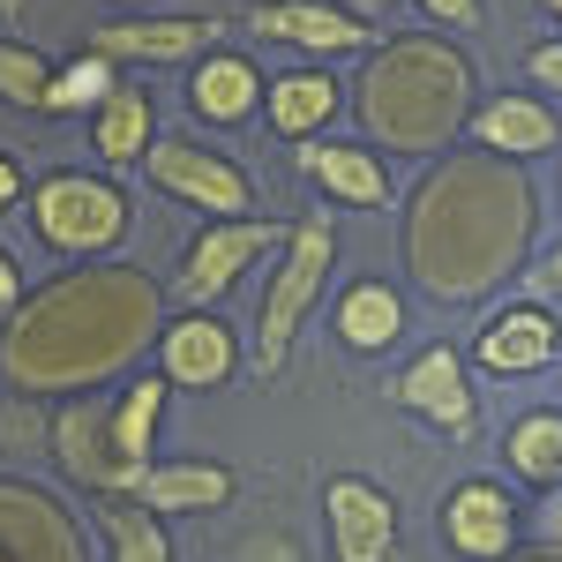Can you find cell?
I'll list each match as a JSON object with an SVG mask.
<instances>
[{"label":"cell","mask_w":562,"mask_h":562,"mask_svg":"<svg viewBox=\"0 0 562 562\" xmlns=\"http://www.w3.org/2000/svg\"><path fill=\"white\" fill-rule=\"evenodd\" d=\"M532 233H540V195L525 166L465 143L413 180L397 217V262L428 301H480L525 270Z\"/></svg>","instance_id":"1"},{"label":"cell","mask_w":562,"mask_h":562,"mask_svg":"<svg viewBox=\"0 0 562 562\" xmlns=\"http://www.w3.org/2000/svg\"><path fill=\"white\" fill-rule=\"evenodd\" d=\"M166 338V293L135 262H83L0 323V375L23 397H83Z\"/></svg>","instance_id":"2"},{"label":"cell","mask_w":562,"mask_h":562,"mask_svg":"<svg viewBox=\"0 0 562 562\" xmlns=\"http://www.w3.org/2000/svg\"><path fill=\"white\" fill-rule=\"evenodd\" d=\"M473 105H480L473 60L450 38H435V31L383 38L368 53V68H360V90H352L360 128L383 150H405V158H442L473 128Z\"/></svg>","instance_id":"3"},{"label":"cell","mask_w":562,"mask_h":562,"mask_svg":"<svg viewBox=\"0 0 562 562\" xmlns=\"http://www.w3.org/2000/svg\"><path fill=\"white\" fill-rule=\"evenodd\" d=\"M330 270H338V233H330V217L315 211L301 225H285V256L270 270V285H262V315H256V375H285V360H293V330L307 323V307L323 301V285H330Z\"/></svg>","instance_id":"4"},{"label":"cell","mask_w":562,"mask_h":562,"mask_svg":"<svg viewBox=\"0 0 562 562\" xmlns=\"http://www.w3.org/2000/svg\"><path fill=\"white\" fill-rule=\"evenodd\" d=\"M31 233H38L53 256H113L128 240V195L113 188L105 173H45L31 188Z\"/></svg>","instance_id":"5"},{"label":"cell","mask_w":562,"mask_h":562,"mask_svg":"<svg viewBox=\"0 0 562 562\" xmlns=\"http://www.w3.org/2000/svg\"><path fill=\"white\" fill-rule=\"evenodd\" d=\"M143 173H150L158 195L195 203L203 217H248V203H256L248 166H233V158H225L217 143H203V135H166V143H150Z\"/></svg>","instance_id":"6"},{"label":"cell","mask_w":562,"mask_h":562,"mask_svg":"<svg viewBox=\"0 0 562 562\" xmlns=\"http://www.w3.org/2000/svg\"><path fill=\"white\" fill-rule=\"evenodd\" d=\"M0 562H90L83 518L38 480L0 473Z\"/></svg>","instance_id":"7"},{"label":"cell","mask_w":562,"mask_h":562,"mask_svg":"<svg viewBox=\"0 0 562 562\" xmlns=\"http://www.w3.org/2000/svg\"><path fill=\"white\" fill-rule=\"evenodd\" d=\"M53 465L83 495H128V473L113 458V390L60 397V413H53Z\"/></svg>","instance_id":"8"},{"label":"cell","mask_w":562,"mask_h":562,"mask_svg":"<svg viewBox=\"0 0 562 562\" xmlns=\"http://www.w3.org/2000/svg\"><path fill=\"white\" fill-rule=\"evenodd\" d=\"M285 233H278V217H217L211 233L188 248V262H180V278H173V293L188 307H211L217 293H233L240 278H248V262L270 256Z\"/></svg>","instance_id":"9"},{"label":"cell","mask_w":562,"mask_h":562,"mask_svg":"<svg viewBox=\"0 0 562 562\" xmlns=\"http://www.w3.org/2000/svg\"><path fill=\"white\" fill-rule=\"evenodd\" d=\"M248 31L278 45H301V53H375V23H360L346 0H256L248 8Z\"/></svg>","instance_id":"10"},{"label":"cell","mask_w":562,"mask_h":562,"mask_svg":"<svg viewBox=\"0 0 562 562\" xmlns=\"http://www.w3.org/2000/svg\"><path fill=\"white\" fill-rule=\"evenodd\" d=\"M323 510H330V555L338 562H390V548H397V503L375 480H360V473L323 480Z\"/></svg>","instance_id":"11"},{"label":"cell","mask_w":562,"mask_h":562,"mask_svg":"<svg viewBox=\"0 0 562 562\" xmlns=\"http://www.w3.org/2000/svg\"><path fill=\"white\" fill-rule=\"evenodd\" d=\"M473 360L487 375H540L562 360V323L540 301H510L473 330Z\"/></svg>","instance_id":"12"},{"label":"cell","mask_w":562,"mask_h":562,"mask_svg":"<svg viewBox=\"0 0 562 562\" xmlns=\"http://www.w3.org/2000/svg\"><path fill=\"white\" fill-rule=\"evenodd\" d=\"M442 532L465 562H503L518 548V495L503 480H458L442 503Z\"/></svg>","instance_id":"13"},{"label":"cell","mask_w":562,"mask_h":562,"mask_svg":"<svg viewBox=\"0 0 562 562\" xmlns=\"http://www.w3.org/2000/svg\"><path fill=\"white\" fill-rule=\"evenodd\" d=\"M233 368H240V338L217 323L211 307H188L180 323H166V338H158V375L173 390H217V383H233Z\"/></svg>","instance_id":"14"},{"label":"cell","mask_w":562,"mask_h":562,"mask_svg":"<svg viewBox=\"0 0 562 562\" xmlns=\"http://www.w3.org/2000/svg\"><path fill=\"white\" fill-rule=\"evenodd\" d=\"M397 405L405 413H420L435 435H473L480 420V405H473V383H465V360L450 346H428V352H413V368L397 375Z\"/></svg>","instance_id":"15"},{"label":"cell","mask_w":562,"mask_h":562,"mask_svg":"<svg viewBox=\"0 0 562 562\" xmlns=\"http://www.w3.org/2000/svg\"><path fill=\"white\" fill-rule=\"evenodd\" d=\"M211 38V15H143V23H90L83 53H98V60H203Z\"/></svg>","instance_id":"16"},{"label":"cell","mask_w":562,"mask_h":562,"mask_svg":"<svg viewBox=\"0 0 562 562\" xmlns=\"http://www.w3.org/2000/svg\"><path fill=\"white\" fill-rule=\"evenodd\" d=\"M480 150H495V158H548L562 143V121L548 113V98H525V90H503V98H480L473 105V128H465Z\"/></svg>","instance_id":"17"},{"label":"cell","mask_w":562,"mask_h":562,"mask_svg":"<svg viewBox=\"0 0 562 562\" xmlns=\"http://www.w3.org/2000/svg\"><path fill=\"white\" fill-rule=\"evenodd\" d=\"M301 173L315 180L330 203H346V211H383V203H397L383 158H375L368 143H301Z\"/></svg>","instance_id":"18"},{"label":"cell","mask_w":562,"mask_h":562,"mask_svg":"<svg viewBox=\"0 0 562 562\" xmlns=\"http://www.w3.org/2000/svg\"><path fill=\"white\" fill-rule=\"evenodd\" d=\"M262 90H270V76H262L256 60H240V53H203L195 76H188V113L211 121V128H240L262 105Z\"/></svg>","instance_id":"19"},{"label":"cell","mask_w":562,"mask_h":562,"mask_svg":"<svg viewBox=\"0 0 562 562\" xmlns=\"http://www.w3.org/2000/svg\"><path fill=\"white\" fill-rule=\"evenodd\" d=\"M166 397H173L166 375H135V383L113 390V458H121V473H128V495L143 487V473H150V442H158Z\"/></svg>","instance_id":"20"},{"label":"cell","mask_w":562,"mask_h":562,"mask_svg":"<svg viewBox=\"0 0 562 562\" xmlns=\"http://www.w3.org/2000/svg\"><path fill=\"white\" fill-rule=\"evenodd\" d=\"M262 113H270V128L285 135V143H301V135H315L338 113V76L330 68H285L262 90Z\"/></svg>","instance_id":"21"},{"label":"cell","mask_w":562,"mask_h":562,"mask_svg":"<svg viewBox=\"0 0 562 562\" xmlns=\"http://www.w3.org/2000/svg\"><path fill=\"white\" fill-rule=\"evenodd\" d=\"M135 503L158 510V518H180V510H225V503H233V473H225V465H203V458H188V465H150L143 487H135Z\"/></svg>","instance_id":"22"},{"label":"cell","mask_w":562,"mask_h":562,"mask_svg":"<svg viewBox=\"0 0 562 562\" xmlns=\"http://www.w3.org/2000/svg\"><path fill=\"white\" fill-rule=\"evenodd\" d=\"M90 518L105 532V562H173L166 518L143 510L135 495H90Z\"/></svg>","instance_id":"23"},{"label":"cell","mask_w":562,"mask_h":562,"mask_svg":"<svg viewBox=\"0 0 562 562\" xmlns=\"http://www.w3.org/2000/svg\"><path fill=\"white\" fill-rule=\"evenodd\" d=\"M150 128H158V113H150V90L121 83L98 113H90V150L105 158V166H143L150 158Z\"/></svg>","instance_id":"24"},{"label":"cell","mask_w":562,"mask_h":562,"mask_svg":"<svg viewBox=\"0 0 562 562\" xmlns=\"http://www.w3.org/2000/svg\"><path fill=\"white\" fill-rule=\"evenodd\" d=\"M338 338H346L352 352H390L397 346V330H405V307H397V293H390L383 278H368V285H352L346 301H338Z\"/></svg>","instance_id":"25"},{"label":"cell","mask_w":562,"mask_h":562,"mask_svg":"<svg viewBox=\"0 0 562 562\" xmlns=\"http://www.w3.org/2000/svg\"><path fill=\"white\" fill-rule=\"evenodd\" d=\"M503 458H510V473H518V480L562 495V413H525V420H510Z\"/></svg>","instance_id":"26"},{"label":"cell","mask_w":562,"mask_h":562,"mask_svg":"<svg viewBox=\"0 0 562 562\" xmlns=\"http://www.w3.org/2000/svg\"><path fill=\"white\" fill-rule=\"evenodd\" d=\"M113 90H121L113 60H98V53H76V60H60V68H53V98H45V113H98Z\"/></svg>","instance_id":"27"},{"label":"cell","mask_w":562,"mask_h":562,"mask_svg":"<svg viewBox=\"0 0 562 562\" xmlns=\"http://www.w3.org/2000/svg\"><path fill=\"white\" fill-rule=\"evenodd\" d=\"M53 68H60V60H45L38 45L0 38V98H8V105L45 113V98H53Z\"/></svg>","instance_id":"28"},{"label":"cell","mask_w":562,"mask_h":562,"mask_svg":"<svg viewBox=\"0 0 562 562\" xmlns=\"http://www.w3.org/2000/svg\"><path fill=\"white\" fill-rule=\"evenodd\" d=\"M525 76H532L540 90H562V38L532 45V53H525Z\"/></svg>","instance_id":"29"},{"label":"cell","mask_w":562,"mask_h":562,"mask_svg":"<svg viewBox=\"0 0 562 562\" xmlns=\"http://www.w3.org/2000/svg\"><path fill=\"white\" fill-rule=\"evenodd\" d=\"M420 8H428L442 31H473L480 23V0H420Z\"/></svg>","instance_id":"30"},{"label":"cell","mask_w":562,"mask_h":562,"mask_svg":"<svg viewBox=\"0 0 562 562\" xmlns=\"http://www.w3.org/2000/svg\"><path fill=\"white\" fill-rule=\"evenodd\" d=\"M23 211V166H15V150H0V217Z\"/></svg>","instance_id":"31"},{"label":"cell","mask_w":562,"mask_h":562,"mask_svg":"<svg viewBox=\"0 0 562 562\" xmlns=\"http://www.w3.org/2000/svg\"><path fill=\"white\" fill-rule=\"evenodd\" d=\"M23 307V270H15V256L0 248V315H15Z\"/></svg>","instance_id":"32"},{"label":"cell","mask_w":562,"mask_h":562,"mask_svg":"<svg viewBox=\"0 0 562 562\" xmlns=\"http://www.w3.org/2000/svg\"><path fill=\"white\" fill-rule=\"evenodd\" d=\"M532 285H540L548 301H562V248H548V256L532 262Z\"/></svg>","instance_id":"33"},{"label":"cell","mask_w":562,"mask_h":562,"mask_svg":"<svg viewBox=\"0 0 562 562\" xmlns=\"http://www.w3.org/2000/svg\"><path fill=\"white\" fill-rule=\"evenodd\" d=\"M540 540H548V548H562V495L540 510Z\"/></svg>","instance_id":"34"},{"label":"cell","mask_w":562,"mask_h":562,"mask_svg":"<svg viewBox=\"0 0 562 562\" xmlns=\"http://www.w3.org/2000/svg\"><path fill=\"white\" fill-rule=\"evenodd\" d=\"M346 8H352V15H360V23H383V15H390V8H397V0H346Z\"/></svg>","instance_id":"35"},{"label":"cell","mask_w":562,"mask_h":562,"mask_svg":"<svg viewBox=\"0 0 562 562\" xmlns=\"http://www.w3.org/2000/svg\"><path fill=\"white\" fill-rule=\"evenodd\" d=\"M503 562H562V548H548V540H540V548H510Z\"/></svg>","instance_id":"36"},{"label":"cell","mask_w":562,"mask_h":562,"mask_svg":"<svg viewBox=\"0 0 562 562\" xmlns=\"http://www.w3.org/2000/svg\"><path fill=\"white\" fill-rule=\"evenodd\" d=\"M31 15V0H0V23H23Z\"/></svg>","instance_id":"37"},{"label":"cell","mask_w":562,"mask_h":562,"mask_svg":"<svg viewBox=\"0 0 562 562\" xmlns=\"http://www.w3.org/2000/svg\"><path fill=\"white\" fill-rule=\"evenodd\" d=\"M540 8H548V15H555V23H562V0H540Z\"/></svg>","instance_id":"38"},{"label":"cell","mask_w":562,"mask_h":562,"mask_svg":"<svg viewBox=\"0 0 562 562\" xmlns=\"http://www.w3.org/2000/svg\"><path fill=\"white\" fill-rule=\"evenodd\" d=\"M121 8H143V0H121Z\"/></svg>","instance_id":"39"}]
</instances>
